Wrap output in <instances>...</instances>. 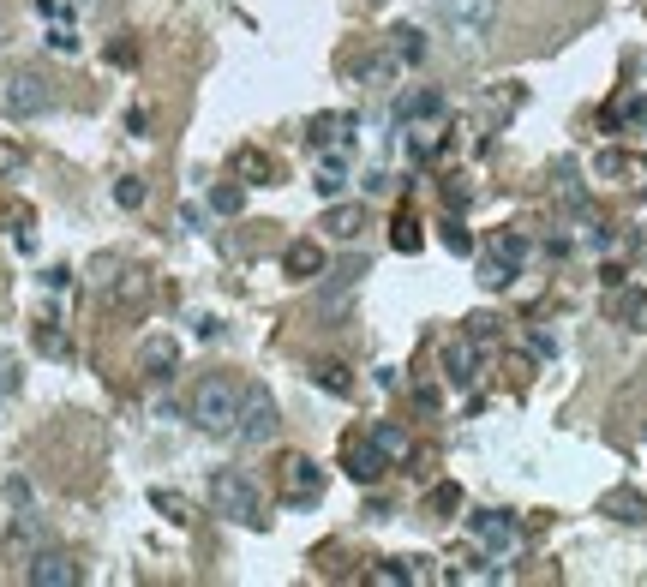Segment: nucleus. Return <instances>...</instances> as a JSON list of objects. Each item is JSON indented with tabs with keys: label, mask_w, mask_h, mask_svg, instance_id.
<instances>
[{
	"label": "nucleus",
	"mask_w": 647,
	"mask_h": 587,
	"mask_svg": "<svg viewBox=\"0 0 647 587\" xmlns=\"http://www.w3.org/2000/svg\"><path fill=\"white\" fill-rule=\"evenodd\" d=\"M240 396H246V384H234L228 372H210V378L192 390V426H204V432H216V438H234Z\"/></svg>",
	"instance_id": "nucleus-1"
},
{
	"label": "nucleus",
	"mask_w": 647,
	"mask_h": 587,
	"mask_svg": "<svg viewBox=\"0 0 647 587\" xmlns=\"http://www.w3.org/2000/svg\"><path fill=\"white\" fill-rule=\"evenodd\" d=\"M210 504H216V516H228L234 528H264L270 516H264V492L240 474V468H216L210 474Z\"/></svg>",
	"instance_id": "nucleus-2"
},
{
	"label": "nucleus",
	"mask_w": 647,
	"mask_h": 587,
	"mask_svg": "<svg viewBox=\"0 0 647 587\" xmlns=\"http://www.w3.org/2000/svg\"><path fill=\"white\" fill-rule=\"evenodd\" d=\"M48 108H54V78H48V72L12 66V72L0 78V114H6V120H36V114H48Z\"/></svg>",
	"instance_id": "nucleus-3"
},
{
	"label": "nucleus",
	"mask_w": 647,
	"mask_h": 587,
	"mask_svg": "<svg viewBox=\"0 0 647 587\" xmlns=\"http://www.w3.org/2000/svg\"><path fill=\"white\" fill-rule=\"evenodd\" d=\"M438 18L456 48H480L498 24V0H438Z\"/></svg>",
	"instance_id": "nucleus-4"
},
{
	"label": "nucleus",
	"mask_w": 647,
	"mask_h": 587,
	"mask_svg": "<svg viewBox=\"0 0 647 587\" xmlns=\"http://www.w3.org/2000/svg\"><path fill=\"white\" fill-rule=\"evenodd\" d=\"M276 426H282V420H276L270 390H264V384H246V396H240V420H234V438L258 450V444H270V438H276Z\"/></svg>",
	"instance_id": "nucleus-5"
},
{
	"label": "nucleus",
	"mask_w": 647,
	"mask_h": 587,
	"mask_svg": "<svg viewBox=\"0 0 647 587\" xmlns=\"http://www.w3.org/2000/svg\"><path fill=\"white\" fill-rule=\"evenodd\" d=\"M276 480H282V504H294V510H306V504L324 498V474H318L312 456H282Z\"/></svg>",
	"instance_id": "nucleus-6"
},
{
	"label": "nucleus",
	"mask_w": 647,
	"mask_h": 587,
	"mask_svg": "<svg viewBox=\"0 0 647 587\" xmlns=\"http://www.w3.org/2000/svg\"><path fill=\"white\" fill-rule=\"evenodd\" d=\"M468 534H474L486 552H498V558H516V552H522V522L504 516V510H474V516H468Z\"/></svg>",
	"instance_id": "nucleus-7"
},
{
	"label": "nucleus",
	"mask_w": 647,
	"mask_h": 587,
	"mask_svg": "<svg viewBox=\"0 0 647 587\" xmlns=\"http://www.w3.org/2000/svg\"><path fill=\"white\" fill-rule=\"evenodd\" d=\"M342 468H348V480H360V486H378V480L390 474V456H384L372 438H348V444H342Z\"/></svg>",
	"instance_id": "nucleus-8"
},
{
	"label": "nucleus",
	"mask_w": 647,
	"mask_h": 587,
	"mask_svg": "<svg viewBox=\"0 0 647 587\" xmlns=\"http://www.w3.org/2000/svg\"><path fill=\"white\" fill-rule=\"evenodd\" d=\"M24 582L30 587H78L84 582V570H78L66 552H36V558L24 564Z\"/></svg>",
	"instance_id": "nucleus-9"
},
{
	"label": "nucleus",
	"mask_w": 647,
	"mask_h": 587,
	"mask_svg": "<svg viewBox=\"0 0 647 587\" xmlns=\"http://www.w3.org/2000/svg\"><path fill=\"white\" fill-rule=\"evenodd\" d=\"M174 366H180V342H174V336H150V342L138 348V372H144V378L162 384V378H174Z\"/></svg>",
	"instance_id": "nucleus-10"
},
{
	"label": "nucleus",
	"mask_w": 647,
	"mask_h": 587,
	"mask_svg": "<svg viewBox=\"0 0 647 587\" xmlns=\"http://www.w3.org/2000/svg\"><path fill=\"white\" fill-rule=\"evenodd\" d=\"M606 180H618V186H630V192H647V156H624V150H600V162H594Z\"/></svg>",
	"instance_id": "nucleus-11"
},
{
	"label": "nucleus",
	"mask_w": 647,
	"mask_h": 587,
	"mask_svg": "<svg viewBox=\"0 0 647 587\" xmlns=\"http://www.w3.org/2000/svg\"><path fill=\"white\" fill-rule=\"evenodd\" d=\"M348 132H354V114H318L306 126V144H312V156L318 150H348Z\"/></svg>",
	"instance_id": "nucleus-12"
},
{
	"label": "nucleus",
	"mask_w": 647,
	"mask_h": 587,
	"mask_svg": "<svg viewBox=\"0 0 647 587\" xmlns=\"http://www.w3.org/2000/svg\"><path fill=\"white\" fill-rule=\"evenodd\" d=\"M318 228H324L330 240H360V228H366V204H342V198H330V210L318 216Z\"/></svg>",
	"instance_id": "nucleus-13"
},
{
	"label": "nucleus",
	"mask_w": 647,
	"mask_h": 587,
	"mask_svg": "<svg viewBox=\"0 0 647 587\" xmlns=\"http://www.w3.org/2000/svg\"><path fill=\"white\" fill-rule=\"evenodd\" d=\"M312 186H318V198H342V186H348V150H318Z\"/></svg>",
	"instance_id": "nucleus-14"
},
{
	"label": "nucleus",
	"mask_w": 647,
	"mask_h": 587,
	"mask_svg": "<svg viewBox=\"0 0 647 587\" xmlns=\"http://www.w3.org/2000/svg\"><path fill=\"white\" fill-rule=\"evenodd\" d=\"M402 66H408V60H402L396 48H378V54H366V66H360V84H366V90H390V84L402 78Z\"/></svg>",
	"instance_id": "nucleus-15"
},
{
	"label": "nucleus",
	"mask_w": 647,
	"mask_h": 587,
	"mask_svg": "<svg viewBox=\"0 0 647 587\" xmlns=\"http://www.w3.org/2000/svg\"><path fill=\"white\" fill-rule=\"evenodd\" d=\"M282 270H288L294 282H312V276H324V246H318V240H294V246L282 252Z\"/></svg>",
	"instance_id": "nucleus-16"
},
{
	"label": "nucleus",
	"mask_w": 647,
	"mask_h": 587,
	"mask_svg": "<svg viewBox=\"0 0 647 587\" xmlns=\"http://www.w3.org/2000/svg\"><path fill=\"white\" fill-rule=\"evenodd\" d=\"M396 120L432 126V120H444V96H438V90H408V96H396Z\"/></svg>",
	"instance_id": "nucleus-17"
},
{
	"label": "nucleus",
	"mask_w": 647,
	"mask_h": 587,
	"mask_svg": "<svg viewBox=\"0 0 647 587\" xmlns=\"http://www.w3.org/2000/svg\"><path fill=\"white\" fill-rule=\"evenodd\" d=\"M234 180L240 186H270L276 180V162H270V150H234Z\"/></svg>",
	"instance_id": "nucleus-18"
},
{
	"label": "nucleus",
	"mask_w": 647,
	"mask_h": 587,
	"mask_svg": "<svg viewBox=\"0 0 647 587\" xmlns=\"http://www.w3.org/2000/svg\"><path fill=\"white\" fill-rule=\"evenodd\" d=\"M474 366H480V354H474V336H468V342H450V348H444V378H450L456 390H468V384L480 378Z\"/></svg>",
	"instance_id": "nucleus-19"
},
{
	"label": "nucleus",
	"mask_w": 647,
	"mask_h": 587,
	"mask_svg": "<svg viewBox=\"0 0 647 587\" xmlns=\"http://www.w3.org/2000/svg\"><path fill=\"white\" fill-rule=\"evenodd\" d=\"M618 324L636 330V336H647V294L642 288H618Z\"/></svg>",
	"instance_id": "nucleus-20"
},
{
	"label": "nucleus",
	"mask_w": 647,
	"mask_h": 587,
	"mask_svg": "<svg viewBox=\"0 0 647 587\" xmlns=\"http://www.w3.org/2000/svg\"><path fill=\"white\" fill-rule=\"evenodd\" d=\"M492 258H504L510 270H522V264H528V234H516V228H498V234H492Z\"/></svg>",
	"instance_id": "nucleus-21"
},
{
	"label": "nucleus",
	"mask_w": 647,
	"mask_h": 587,
	"mask_svg": "<svg viewBox=\"0 0 647 587\" xmlns=\"http://www.w3.org/2000/svg\"><path fill=\"white\" fill-rule=\"evenodd\" d=\"M144 294H150V282H144V270H120V276L108 282V300H114V306H138Z\"/></svg>",
	"instance_id": "nucleus-22"
},
{
	"label": "nucleus",
	"mask_w": 647,
	"mask_h": 587,
	"mask_svg": "<svg viewBox=\"0 0 647 587\" xmlns=\"http://www.w3.org/2000/svg\"><path fill=\"white\" fill-rule=\"evenodd\" d=\"M390 246H396V252H420V246H426V234H420L414 210H396V222H390Z\"/></svg>",
	"instance_id": "nucleus-23"
},
{
	"label": "nucleus",
	"mask_w": 647,
	"mask_h": 587,
	"mask_svg": "<svg viewBox=\"0 0 647 587\" xmlns=\"http://www.w3.org/2000/svg\"><path fill=\"white\" fill-rule=\"evenodd\" d=\"M372 444H378L390 462H396V456H408V432H402L396 420H378V426H372Z\"/></svg>",
	"instance_id": "nucleus-24"
},
{
	"label": "nucleus",
	"mask_w": 647,
	"mask_h": 587,
	"mask_svg": "<svg viewBox=\"0 0 647 587\" xmlns=\"http://www.w3.org/2000/svg\"><path fill=\"white\" fill-rule=\"evenodd\" d=\"M612 120L630 126V132H647V96H618L612 102Z\"/></svg>",
	"instance_id": "nucleus-25"
},
{
	"label": "nucleus",
	"mask_w": 647,
	"mask_h": 587,
	"mask_svg": "<svg viewBox=\"0 0 647 587\" xmlns=\"http://www.w3.org/2000/svg\"><path fill=\"white\" fill-rule=\"evenodd\" d=\"M312 378L330 390V396H348L354 390V378H348V366H336V360H324V366H312Z\"/></svg>",
	"instance_id": "nucleus-26"
},
{
	"label": "nucleus",
	"mask_w": 647,
	"mask_h": 587,
	"mask_svg": "<svg viewBox=\"0 0 647 587\" xmlns=\"http://www.w3.org/2000/svg\"><path fill=\"white\" fill-rule=\"evenodd\" d=\"M36 348H42L48 360H66V354H72V342H66V330H54V324H36Z\"/></svg>",
	"instance_id": "nucleus-27"
},
{
	"label": "nucleus",
	"mask_w": 647,
	"mask_h": 587,
	"mask_svg": "<svg viewBox=\"0 0 647 587\" xmlns=\"http://www.w3.org/2000/svg\"><path fill=\"white\" fill-rule=\"evenodd\" d=\"M150 504H156V510H162V516H168V522H180V528H186V522H192V504H186V498H180V492H150Z\"/></svg>",
	"instance_id": "nucleus-28"
},
{
	"label": "nucleus",
	"mask_w": 647,
	"mask_h": 587,
	"mask_svg": "<svg viewBox=\"0 0 647 587\" xmlns=\"http://www.w3.org/2000/svg\"><path fill=\"white\" fill-rule=\"evenodd\" d=\"M240 204H246V186H240V180H228V186L210 192V210H222V216H234Z\"/></svg>",
	"instance_id": "nucleus-29"
},
{
	"label": "nucleus",
	"mask_w": 647,
	"mask_h": 587,
	"mask_svg": "<svg viewBox=\"0 0 647 587\" xmlns=\"http://www.w3.org/2000/svg\"><path fill=\"white\" fill-rule=\"evenodd\" d=\"M114 204H120V210H138V204H144V180H138V174L114 180Z\"/></svg>",
	"instance_id": "nucleus-30"
},
{
	"label": "nucleus",
	"mask_w": 647,
	"mask_h": 587,
	"mask_svg": "<svg viewBox=\"0 0 647 587\" xmlns=\"http://www.w3.org/2000/svg\"><path fill=\"white\" fill-rule=\"evenodd\" d=\"M396 54H402V60H420V54H426V36H420L414 24H402V30H396Z\"/></svg>",
	"instance_id": "nucleus-31"
},
{
	"label": "nucleus",
	"mask_w": 647,
	"mask_h": 587,
	"mask_svg": "<svg viewBox=\"0 0 647 587\" xmlns=\"http://www.w3.org/2000/svg\"><path fill=\"white\" fill-rule=\"evenodd\" d=\"M480 282H486V288H510V282H516V270H510L504 258H486V264H480Z\"/></svg>",
	"instance_id": "nucleus-32"
},
{
	"label": "nucleus",
	"mask_w": 647,
	"mask_h": 587,
	"mask_svg": "<svg viewBox=\"0 0 647 587\" xmlns=\"http://www.w3.org/2000/svg\"><path fill=\"white\" fill-rule=\"evenodd\" d=\"M6 504H12V510H36V492H30V480H24V474H12V480H6Z\"/></svg>",
	"instance_id": "nucleus-33"
},
{
	"label": "nucleus",
	"mask_w": 647,
	"mask_h": 587,
	"mask_svg": "<svg viewBox=\"0 0 647 587\" xmlns=\"http://www.w3.org/2000/svg\"><path fill=\"white\" fill-rule=\"evenodd\" d=\"M0 228H18V234H24V228H30V204L6 198V204H0Z\"/></svg>",
	"instance_id": "nucleus-34"
},
{
	"label": "nucleus",
	"mask_w": 647,
	"mask_h": 587,
	"mask_svg": "<svg viewBox=\"0 0 647 587\" xmlns=\"http://www.w3.org/2000/svg\"><path fill=\"white\" fill-rule=\"evenodd\" d=\"M402 576L408 582H438L444 570H432V558H402Z\"/></svg>",
	"instance_id": "nucleus-35"
},
{
	"label": "nucleus",
	"mask_w": 647,
	"mask_h": 587,
	"mask_svg": "<svg viewBox=\"0 0 647 587\" xmlns=\"http://www.w3.org/2000/svg\"><path fill=\"white\" fill-rule=\"evenodd\" d=\"M12 390H18V354L0 348V396H12Z\"/></svg>",
	"instance_id": "nucleus-36"
},
{
	"label": "nucleus",
	"mask_w": 647,
	"mask_h": 587,
	"mask_svg": "<svg viewBox=\"0 0 647 587\" xmlns=\"http://www.w3.org/2000/svg\"><path fill=\"white\" fill-rule=\"evenodd\" d=\"M366 582H372V587H402L408 576H402V564H378V570H372Z\"/></svg>",
	"instance_id": "nucleus-37"
},
{
	"label": "nucleus",
	"mask_w": 647,
	"mask_h": 587,
	"mask_svg": "<svg viewBox=\"0 0 647 587\" xmlns=\"http://www.w3.org/2000/svg\"><path fill=\"white\" fill-rule=\"evenodd\" d=\"M48 48H54V54H78V36H72L66 24H54V30H48Z\"/></svg>",
	"instance_id": "nucleus-38"
},
{
	"label": "nucleus",
	"mask_w": 647,
	"mask_h": 587,
	"mask_svg": "<svg viewBox=\"0 0 647 587\" xmlns=\"http://www.w3.org/2000/svg\"><path fill=\"white\" fill-rule=\"evenodd\" d=\"M612 510H618L624 522H642V498H636V492H618V498H612Z\"/></svg>",
	"instance_id": "nucleus-39"
},
{
	"label": "nucleus",
	"mask_w": 647,
	"mask_h": 587,
	"mask_svg": "<svg viewBox=\"0 0 647 587\" xmlns=\"http://www.w3.org/2000/svg\"><path fill=\"white\" fill-rule=\"evenodd\" d=\"M18 168H24V150H18V144H6V138H0V174H18Z\"/></svg>",
	"instance_id": "nucleus-40"
},
{
	"label": "nucleus",
	"mask_w": 647,
	"mask_h": 587,
	"mask_svg": "<svg viewBox=\"0 0 647 587\" xmlns=\"http://www.w3.org/2000/svg\"><path fill=\"white\" fill-rule=\"evenodd\" d=\"M444 246H450V252H474V240H468V228H456V222L444 228Z\"/></svg>",
	"instance_id": "nucleus-41"
},
{
	"label": "nucleus",
	"mask_w": 647,
	"mask_h": 587,
	"mask_svg": "<svg viewBox=\"0 0 647 587\" xmlns=\"http://www.w3.org/2000/svg\"><path fill=\"white\" fill-rule=\"evenodd\" d=\"M444 204H450V210H468V186H462V180H450V186H444Z\"/></svg>",
	"instance_id": "nucleus-42"
},
{
	"label": "nucleus",
	"mask_w": 647,
	"mask_h": 587,
	"mask_svg": "<svg viewBox=\"0 0 647 587\" xmlns=\"http://www.w3.org/2000/svg\"><path fill=\"white\" fill-rule=\"evenodd\" d=\"M42 288H72V270H66V264H54V270H42Z\"/></svg>",
	"instance_id": "nucleus-43"
},
{
	"label": "nucleus",
	"mask_w": 647,
	"mask_h": 587,
	"mask_svg": "<svg viewBox=\"0 0 647 587\" xmlns=\"http://www.w3.org/2000/svg\"><path fill=\"white\" fill-rule=\"evenodd\" d=\"M456 504H462V492H456V486H438V492H432V510H456Z\"/></svg>",
	"instance_id": "nucleus-44"
},
{
	"label": "nucleus",
	"mask_w": 647,
	"mask_h": 587,
	"mask_svg": "<svg viewBox=\"0 0 647 587\" xmlns=\"http://www.w3.org/2000/svg\"><path fill=\"white\" fill-rule=\"evenodd\" d=\"M468 336H474V342H492V318H486V312H480V318H468Z\"/></svg>",
	"instance_id": "nucleus-45"
},
{
	"label": "nucleus",
	"mask_w": 647,
	"mask_h": 587,
	"mask_svg": "<svg viewBox=\"0 0 647 587\" xmlns=\"http://www.w3.org/2000/svg\"><path fill=\"white\" fill-rule=\"evenodd\" d=\"M414 402H420V408H426V414H432V408H438V402H444V396H438V390H432V384H420V390H414Z\"/></svg>",
	"instance_id": "nucleus-46"
}]
</instances>
